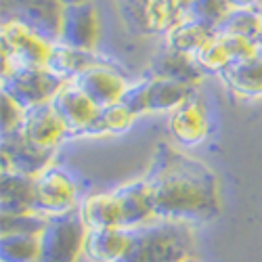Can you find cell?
Returning <instances> with one entry per match:
<instances>
[{"label": "cell", "instance_id": "7c38bea8", "mask_svg": "<svg viewBox=\"0 0 262 262\" xmlns=\"http://www.w3.org/2000/svg\"><path fill=\"white\" fill-rule=\"evenodd\" d=\"M21 133L32 145L47 151H55L65 139H72L70 128L65 126L53 103L30 107L26 112V124Z\"/></svg>", "mask_w": 262, "mask_h": 262}, {"label": "cell", "instance_id": "d6a6232c", "mask_svg": "<svg viewBox=\"0 0 262 262\" xmlns=\"http://www.w3.org/2000/svg\"><path fill=\"white\" fill-rule=\"evenodd\" d=\"M80 3H89V0H59V5L65 9V7H72V5H80Z\"/></svg>", "mask_w": 262, "mask_h": 262}, {"label": "cell", "instance_id": "5bb4252c", "mask_svg": "<svg viewBox=\"0 0 262 262\" xmlns=\"http://www.w3.org/2000/svg\"><path fill=\"white\" fill-rule=\"evenodd\" d=\"M168 130L172 139L183 147L202 145L210 135V118L200 99H189L185 105L168 116Z\"/></svg>", "mask_w": 262, "mask_h": 262}, {"label": "cell", "instance_id": "44dd1931", "mask_svg": "<svg viewBox=\"0 0 262 262\" xmlns=\"http://www.w3.org/2000/svg\"><path fill=\"white\" fill-rule=\"evenodd\" d=\"M147 86V114H172L174 109L185 105L189 99L195 97V86H187L166 78H149L145 80Z\"/></svg>", "mask_w": 262, "mask_h": 262}, {"label": "cell", "instance_id": "f546056e", "mask_svg": "<svg viewBox=\"0 0 262 262\" xmlns=\"http://www.w3.org/2000/svg\"><path fill=\"white\" fill-rule=\"evenodd\" d=\"M26 112L24 105H19L11 95L3 93V137L15 135L24 130L26 124Z\"/></svg>", "mask_w": 262, "mask_h": 262}, {"label": "cell", "instance_id": "cb8c5ba5", "mask_svg": "<svg viewBox=\"0 0 262 262\" xmlns=\"http://www.w3.org/2000/svg\"><path fill=\"white\" fill-rule=\"evenodd\" d=\"M97 63H101V61L95 53H84V51H76V49L63 47V45H55L47 68L63 82H72L76 76H80L84 70L93 68Z\"/></svg>", "mask_w": 262, "mask_h": 262}, {"label": "cell", "instance_id": "2e32d148", "mask_svg": "<svg viewBox=\"0 0 262 262\" xmlns=\"http://www.w3.org/2000/svg\"><path fill=\"white\" fill-rule=\"evenodd\" d=\"M124 15L145 34H168L181 21L174 0H145L135 7H124Z\"/></svg>", "mask_w": 262, "mask_h": 262}, {"label": "cell", "instance_id": "4fadbf2b", "mask_svg": "<svg viewBox=\"0 0 262 262\" xmlns=\"http://www.w3.org/2000/svg\"><path fill=\"white\" fill-rule=\"evenodd\" d=\"M72 82L101 109L120 103L126 89L130 86V82L120 72L107 68L103 63H97L93 68L84 70Z\"/></svg>", "mask_w": 262, "mask_h": 262}, {"label": "cell", "instance_id": "9c48e42d", "mask_svg": "<svg viewBox=\"0 0 262 262\" xmlns=\"http://www.w3.org/2000/svg\"><path fill=\"white\" fill-rule=\"evenodd\" d=\"M63 7L59 0H3V17H15L51 42H59Z\"/></svg>", "mask_w": 262, "mask_h": 262}, {"label": "cell", "instance_id": "e575fe53", "mask_svg": "<svg viewBox=\"0 0 262 262\" xmlns=\"http://www.w3.org/2000/svg\"><path fill=\"white\" fill-rule=\"evenodd\" d=\"M183 262H206V260H202V258H198V256H195V254H193V256H189V258H185Z\"/></svg>", "mask_w": 262, "mask_h": 262}, {"label": "cell", "instance_id": "4dcf8cb0", "mask_svg": "<svg viewBox=\"0 0 262 262\" xmlns=\"http://www.w3.org/2000/svg\"><path fill=\"white\" fill-rule=\"evenodd\" d=\"M120 103L135 116L147 114V86H145V80H139V82L130 84Z\"/></svg>", "mask_w": 262, "mask_h": 262}, {"label": "cell", "instance_id": "9a60e30c", "mask_svg": "<svg viewBox=\"0 0 262 262\" xmlns=\"http://www.w3.org/2000/svg\"><path fill=\"white\" fill-rule=\"evenodd\" d=\"M114 193L122 210V227L126 231H135L158 221L154 200H151V191L145 177L118 187Z\"/></svg>", "mask_w": 262, "mask_h": 262}, {"label": "cell", "instance_id": "836d02e7", "mask_svg": "<svg viewBox=\"0 0 262 262\" xmlns=\"http://www.w3.org/2000/svg\"><path fill=\"white\" fill-rule=\"evenodd\" d=\"M141 3H145V0H120L122 9H124V7H135V5H141Z\"/></svg>", "mask_w": 262, "mask_h": 262}, {"label": "cell", "instance_id": "d4e9b609", "mask_svg": "<svg viewBox=\"0 0 262 262\" xmlns=\"http://www.w3.org/2000/svg\"><path fill=\"white\" fill-rule=\"evenodd\" d=\"M40 235L3 233L0 237V262H38Z\"/></svg>", "mask_w": 262, "mask_h": 262}, {"label": "cell", "instance_id": "1f68e13d", "mask_svg": "<svg viewBox=\"0 0 262 262\" xmlns=\"http://www.w3.org/2000/svg\"><path fill=\"white\" fill-rule=\"evenodd\" d=\"M233 11H258L262 0H227Z\"/></svg>", "mask_w": 262, "mask_h": 262}, {"label": "cell", "instance_id": "52a82bcc", "mask_svg": "<svg viewBox=\"0 0 262 262\" xmlns=\"http://www.w3.org/2000/svg\"><path fill=\"white\" fill-rule=\"evenodd\" d=\"M55 151L32 145L24 133L7 135L0 141V172H17L36 179L53 166Z\"/></svg>", "mask_w": 262, "mask_h": 262}, {"label": "cell", "instance_id": "ba28073f", "mask_svg": "<svg viewBox=\"0 0 262 262\" xmlns=\"http://www.w3.org/2000/svg\"><path fill=\"white\" fill-rule=\"evenodd\" d=\"M99 30V13L91 0L65 7L61 13V30L57 45L84 53H95Z\"/></svg>", "mask_w": 262, "mask_h": 262}, {"label": "cell", "instance_id": "e0dca14e", "mask_svg": "<svg viewBox=\"0 0 262 262\" xmlns=\"http://www.w3.org/2000/svg\"><path fill=\"white\" fill-rule=\"evenodd\" d=\"M130 248V231L97 229L86 233L84 258L89 262H122Z\"/></svg>", "mask_w": 262, "mask_h": 262}, {"label": "cell", "instance_id": "d590c367", "mask_svg": "<svg viewBox=\"0 0 262 262\" xmlns=\"http://www.w3.org/2000/svg\"><path fill=\"white\" fill-rule=\"evenodd\" d=\"M260 15H262V7H260Z\"/></svg>", "mask_w": 262, "mask_h": 262}, {"label": "cell", "instance_id": "3957f363", "mask_svg": "<svg viewBox=\"0 0 262 262\" xmlns=\"http://www.w3.org/2000/svg\"><path fill=\"white\" fill-rule=\"evenodd\" d=\"M86 225L78 212L49 218L40 233V260L38 262H80L84 256Z\"/></svg>", "mask_w": 262, "mask_h": 262}, {"label": "cell", "instance_id": "30bf717a", "mask_svg": "<svg viewBox=\"0 0 262 262\" xmlns=\"http://www.w3.org/2000/svg\"><path fill=\"white\" fill-rule=\"evenodd\" d=\"M260 42H252L248 38H239V36H231V34H214V38L208 45L198 53L195 61L200 63V68L204 72H218L223 74L229 68H233L235 63L248 59L250 55H254L258 51Z\"/></svg>", "mask_w": 262, "mask_h": 262}, {"label": "cell", "instance_id": "603a6c76", "mask_svg": "<svg viewBox=\"0 0 262 262\" xmlns=\"http://www.w3.org/2000/svg\"><path fill=\"white\" fill-rule=\"evenodd\" d=\"M216 30L198 24V21L183 19L166 34V47L170 51H177L189 57H198V53L214 38Z\"/></svg>", "mask_w": 262, "mask_h": 262}, {"label": "cell", "instance_id": "4316f807", "mask_svg": "<svg viewBox=\"0 0 262 262\" xmlns=\"http://www.w3.org/2000/svg\"><path fill=\"white\" fill-rule=\"evenodd\" d=\"M218 34H231L239 38H248L252 42L262 40V15L258 11H231L227 19L216 28Z\"/></svg>", "mask_w": 262, "mask_h": 262}, {"label": "cell", "instance_id": "277c9868", "mask_svg": "<svg viewBox=\"0 0 262 262\" xmlns=\"http://www.w3.org/2000/svg\"><path fill=\"white\" fill-rule=\"evenodd\" d=\"M34 204L36 212L47 218L78 212L82 204L80 187L70 172L51 166L34 179Z\"/></svg>", "mask_w": 262, "mask_h": 262}, {"label": "cell", "instance_id": "5b68a950", "mask_svg": "<svg viewBox=\"0 0 262 262\" xmlns=\"http://www.w3.org/2000/svg\"><path fill=\"white\" fill-rule=\"evenodd\" d=\"M55 42L40 36L36 30L15 17H3L0 26V51L13 57L19 68H47Z\"/></svg>", "mask_w": 262, "mask_h": 262}, {"label": "cell", "instance_id": "7402d4cb", "mask_svg": "<svg viewBox=\"0 0 262 262\" xmlns=\"http://www.w3.org/2000/svg\"><path fill=\"white\" fill-rule=\"evenodd\" d=\"M154 72L156 78H166V80H174L187 86H198L200 80L204 78V70L200 68V63L195 61V57L170 51L166 47V51H162L156 61H154Z\"/></svg>", "mask_w": 262, "mask_h": 262}, {"label": "cell", "instance_id": "7a4b0ae2", "mask_svg": "<svg viewBox=\"0 0 262 262\" xmlns=\"http://www.w3.org/2000/svg\"><path fill=\"white\" fill-rule=\"evenodd\" d=\"M191 227L156 221L130 231V248L122 262H183L193 256Z\"/></svg>", "mask_w": 262, "mask_h": 262}, {"label": "cell", "instance_id": "8992f818", "mask_svg": "<svg viewBox=\"0 0 262 262\" xmlns=\"http://www.w3.org/2000/svg\"><path fill=\"white\" fill-rule=\"evenodd\" d=\"M63 80L57 78L49 68H19L13 76L3 80V93L11 95L26 109L51 103L63 89Z\"/></svg>", "mask_w": 262, "mask_h": 262}, {"label": "cell", "instance_id": "83f0119b", "mask_svg": "<svg viewBox=\"0 0 262 262\" xmlns=\"http://www.w3.org/2000/svg\"><path fill=\"white\" fill-rule=\"evenodd\" d=\"M233 9L227 0H193L183 19L198 21V24H204V26L216 30L227 19V15Z\"/></svg>", "mask_w": 262, "mask_h": 262}, {"label": "cell", "instance_id": "8fae6325", "mask_svg": "<svg viewBox=\"0 0 262 262\" xmlns=\"http://www.w3.org/2000/svg\"><path fill=\"white\" fill-rule=\"evenodd\" d=\"M51 103L65 122V126L70 128L72 137H86L101 112V107L95 105L74 82H65Z\"/></svg>", "mask_w": 262, "mask_h": 262}, {"label": "cell", "instance_id": "484cf974", "mask_svg": "<svg viewBox=\"0 0 262 262\" xmlns=\"http://www.w3.org/2000/svg\"><path fill=\"white\" fill-rule=\"evenodd\" d=\"M137 116L130 114L122 103L103 107L99 112V118L86 133V137H107V135H122L135 124Z\"/></svg>", "mask_w": 262, "mask_h": 262}, {"label": "cell", "instance_id": "ac0fdd59", "mask_svg": "<svg viewBox=\"0 0 262 262\" xmlns=\"http://www.w3.org/2000/svg\"><path fill=\"white\" fill-rule=\"evenodd\" d=\"M0 212L3 216L34 214V179L17 172H0Z\"/></svg>", "mask_w": 262, "mask_h": 262}, {"label": "cell", "instance_id": "ffe728a7", "mask_svg": "<svg viewBox=\"0 0 262 262\" xmlns=\"http://www.w3.org/2000/svg\"><path fill=\"white\" fill-rule=\"evenodd\" d=\"M221 80L229 89L246 99H260L262 97V45L254 55L235 63L233 68L221 74Z\"/></svg>", "mask_w": 262, "mask_h": 262}, {"label": "cell", "instance_id": "6da1fadb", "mask_svg": "<svg viewBox=\"0 0 262 262\" xmlns=\"http://www.w3.org/2000/svg\"><path fill=\"white\" fill-rule=\"evenodd\" d=\"M156 208V218L177 225H204L221 212L216 174L183 151L160 145L145 174Z\"/></svg>", "mask_w": 262, "mask_h": 262}, {"label": "cell", "instance_id": "f1b7e54d", "mask_svg": "<svg viewBox=\"0 0 262 262\" xmlns=\"http://www.w3.org/2000/svg\"><path fill=\"white\" fill-rule=\"evenodd\" d=\"M49 223L47 216L38 212L21 214V216H3V233H26V235H40Z\"/></svg>", "mask_w": 262, "mask_h": 262}, {"label": "cell", "instance_id": "d6986e66", "mask_svg": "<svg viewBox=\"0 0 262 262\" xmlns=\"http://www.w3.org/2000/svg\"><path fill=\"white\" fill-rule=\"evenodd\" d=\"M78 214L89 231L97 229H124L122 227V210L114 191L91 193L82 198Z\"/></svg>", "mask_w": 262, "mask_h": 262}]
</instances>
